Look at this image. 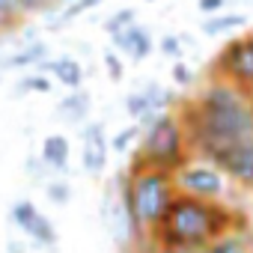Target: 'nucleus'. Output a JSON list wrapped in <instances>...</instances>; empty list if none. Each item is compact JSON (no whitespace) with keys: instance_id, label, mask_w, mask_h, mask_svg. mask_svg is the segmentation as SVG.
I'll list each match as a JSON object with an SVG mask.
<instances>
[{"instance_id":"1","label":"nucleus","mask_w":253,"mask_h":253,"mask_svg":"<svg viewBox=\"0 0 253 253\" xmlns=\"http://www.w3.org/2000/svg\"><path fill=\"white\" fill-rule=\"evenodd\" d=\"M176 113L188 131L191 155L200 158H211L223 146L253 137V95L217 75L185 98Z\"/></svg>"},{"instance_id":"2","label":"nucleus","mask_w":253,"mask_h":253,"mask_svg":"<svg viewBox=\"0 0 253 253\" xmlns=\"http://www.w3.org/2000/svg\"><path fill=\"white\" fill-rule=\"evenodd\" d=\"M238 223H244V214L235 211L226 200H197L176 194L167 214L149 235V241L158 247L200 253L206 244H211L217 235H223Z\"/></svg>"},{"instance_id":"3","label":"nucleus","mask_w":253,"mask_h":253,"mask_svg":"<svg viewBox=\"0 0 253 253\" xmlns=\"http://www.w3.org/2000/svg\"><path fill=\"white\" fill-rule=\"evenodd\" d=\"M116 185H119V200L125 206V214H128V223L134 229L137 244L149 241V235L155 232V226L167 214L173 197L179 194L173 173L158 170V167L128 164V170L116 176Z\"/></svg>"},{"instance_id":"4","label":"nucleus","mask_w":253,"mask_h":253,"mask_svg":"<svg viewBox=\"0 0 253 253\" xmlns=\"http://www.w3.org/2000/svg\"><path fill=\"white\" fill-rule=\"evenodd\" d=\"M191 158L188 131L176 110H161L152 122L143 125L140 140L131 152L134 167H158V170H176L182 161Z\"/></svg>"},{"instance_id":"5","label":"nucleus","mask_w":253,"mask_h":253,"mask_svg":"<svg viewBox=\"0 0 253 253\" xmlns=\"http://www.w3.org/2000/svg\"><path fill=\"white\" fill-rule=\"evenodd\" d=\"M173 182H176L179 194L197 197V200H226V194H229L226 173L200 155H191L188 161H182L173 170Z\"/></svg>"},{"instance_id":"6","label":"nucleus","mask_w":253,"mask_h":253,"mask_svg":"<svg viewBox=\"0 0 253 253\" xmlns=\"http://www.w3.org/2000/svg\"><path fill=\"white\" fill-rule=\"evenodd\" d=\"M211 75L235 84L247 95H253V33L232 36L217 57L211 60Z\"/></svg>"},{"instance_id":"7","label":"nucleus","mask_w":253,"mask_h":253,"mask_svg":"<svg viewBox=\"0 0 253 253\" xmlns=\"http://www.w3.org/2000/svg\"><path fill=\"white\" fill-rule=\"evenodd\" d=\"M107 155H110V137L101 119H86L81 125V167L86 176L98 179L107 170Z\"/></svg>"},{"instance_id":"8","label":"nucleus","mask_w":253,"mask_h":253,"mask_svg":"<svg viewBox=\"0 0 253 253\" xmlns=\"http://www.w3.org/2000/svg\"><path fill=\"white\" fill-rule=\"evenodd\" d=\"M211 164H217L229 182L241 185V188H253V137H244L232 146H223L220 152H214L209 158Z\"/></svg>"},{"instance_id":"9","label":"nucleus","mask_w":253,"mask_h":253,"mask_svg":"<svg viewBox=\"0 0 253 253\" xmlns=\"http://www.w3.org/2000/svg\"><path fill=\"white\" fill-rule=\"evenodd\" d=\"M113 45H116V51L122 54V60H128V63H134V66L143 63V60H149L152 51H155V39H152L149 27L140 24V21L128 24L125 30H119V33L113 36Z\"/></svg>"},{"instance_id":"10","label":"nucleus","mask_w":253,"mask_h":253,"mask_svg":"<svg viewBox=\"0 0 253 253\" xmlns=\"http://www.w3.org/2000/svg\"><path fill=\"white\" fill-rule=\"evenodd\" d=\"M36 72L48 75L54 84H60V86H66V89H78V86H84V81H86V69H84V63L75 60V57H69V54L42 60V63L36 66Z\"/></svg>"},{"instance_id":"11","label":"nucleus","mask_w":253,"mask_h":253,"mask_svg":"<svg viewBox=\"0 0 253 253\" xmlns=\"http://www.w3.org/2000/svg\"><path fill=\"white\" fill-rule=\"evenodd\" d=\"M200 253H253V229H250V223L244 220V223L226 229L211 244H206Z\"/></svg>"},{"instance_id":"12","label":"nucleus","mask_w":253,"mask_h":253,"mask_svg":"<svg viewBox=\"0 0 253 253\" xmlns=\"http://www.w3.org/2000/svg\"><path fill=\"white\" fill-rule=\"evenodd\" d=\"M104 0H63V3L57 6V9H51L48 15H45V24H48V30H63V27H69L72 21H78L81 15H86V12H92L95 6H101Z\"/></svg>"},{"instance_id":"13","label":"nucleus","mask_w":253,"mask_h":253,"mask_svg":"<svg viewBox=\"0 0 253 253\" xmlns=\"http://www.w3.org/2000/svg\"><path fill=\"white\" fill-rule=\"evenodd\" d=\"M42 161L48 170L54 173H66L69 170V158H72V146H69V137L66 134H48L42 140V149H39Z\"/></svg>"},{"instance_id":"14","label":"nucleus","mask_w":253,"mask_h":253,"mask_svg":"<svg viewBox=\"0 0 253 253\" xmlns=\"http://www.w3.org/2000/svg\"><path fill=\"white\" fill-rule=\"evenodd\" d=\"M89 110H92V95L86 89H72L69 95H63V101L57 104V113L63 119H69L72 125H84L89 119Z\"/></svg>"},{"instance_id":"15","label":"nucleus","mask_w":253,"mask_h":253,"mask_svg":"<svg viewBox=\"0 0 253 253\" xmlns=\"http://www.w3.org/2000/svg\"><path fill=\"white\" fill-rule=\"evenodd\" d=\"M21 232H24L36 247H42V250H48V253L57 250V241H60V238H57V226H54L51 217L42 214V211H36V214L30 217V223H27Z\"/></svg>"},{"instance_id":"16","label":"nucleus","mask_w":253,"mask_h":253,"mask_svg":"<svg viewBox=\"0 0 253 253\" xmlns=\"http://www.w3.org/2000/svg\"><path fill=\"white\" fill-rule=\"evenodd\" d=\"M51 54H48V45L42 42V39H33V42H27L24 48H18L15 54H9L6 60H3V69H36L42 60H48Z\"/></svg>"},{"instance_id":"17","label":"nucleus","mask_w":253,"mask_h":253,"mask_svg":"<svg viewBox=\"0 0 253 253\" xmlns=\"http://www.w3.org/2000/svg\"><path fill=\"white\" fill-rule=\"evenodd\" d=\"M244 24H247V15H244V12H217V15H206L200 33L209 36V39H214V36L232 33V30H238V27H244Z\"/></svg>"},{"instance_id":"18","label":"nucleus","mask_w":253,"mask_h":253,"mask_svg":"<svg viewBox=\"0 0 253 253\" xmlns=\"http://www.w3.org/2000/svg\"><path fill=\"white\" fill-rule=\"evenodd\" d=\"M140 125L137 122H131V125H125V128H119L113 137H110V149L113 152H119V155H125V152H131L134 146H137V140H140Z\"/></svg>"},{"instance_id":"19","label":"nucleus","mask_w":253,"mask_h":253,"mask_svg":"<svg viewBox=\"0 0 253 253\" xmlns=\"http://www.w3.org/2000/svg\"><path fill=\"white\" fill-rule=\"evenodd\" d=\"M24 21L21 0H0V33H9Z\"/></svg>"},{"instance_id":"20","label":"nucleus","mask_w":253,"mask_h":253,"mask_svg":"<svg viewBox=\"0 0 253 253\" xmlns=\"http://www.w3.org/2000/svg\"><path fill=\"white\" fill-rule=\"evenodd\" d=\"M137 21V9L134 6H122V9H116V12H110V18L104 21V33L113 39L119 30H125L128 24H134Z\"/></svg>"},{"instance_id":"21","label":"nucleus","mask_w":253,"mask_h":253,"mask_svg":"<svg viewBox=\"0 0 253 253\" xmlns=\"http://www.w3.org/2000/svg\"><path fill=\"white\" fill-rule=\"evenodd\" d=\"M51 86H54V81L48 75L36 72V69H33V75H21V81H18V92L21 95L24 92H51Z\"/></svg>"},{"instance_id":"22","label":"nucleus","mask_w":253,"mask_h":253,"mask_svg":"<svg viewBox=\"0 0 253 253\" xmlns=\"http://www.w3.org/2000/svg\"><path fill=\"white\" fill-rule=\"evenodd\" d=\"M45 197L54 206H69L72 203V185L66 179H51V182H45Z\"/></svg>"},{"instance_id":"23","label":"nucleus","mask_w":253,"mask_h":253,"mask_svg":"<svg viewBox=\"0 0 253 253\" xmlns=\"http://www.w3.org/2000/svg\"><path fill=\"white\" fill-rule=\"evenodd\" d=\"M158 51H161L164 57H170L173 63H176V60H182V57H185V42H182V33H164V36L158 39Z\"/></svg>"},{"instance_id":"24","label":"nucleus","mask_w":253,"mask_h":253,"mask_svg":"<svg viewBox=\"0 0 253 253\" xmlns=\"http://www.w3.org/2000/svg\"><path fill=\"white\" fill-rule=\"evenodd\" d=\"M101 63H104V72H107V78L113 81V84H119L122 78H125V60H122V54L119 51H104L101 54Z\"/></svg>"},{"instance_id":"25","label":"nucleus","mask_w":253,"mask_h":253,"mask_svg":"<svg viewBox=\"0 0 253 253\" xmlns=\"http://www.w3.org/2000/svg\"><path fill=\"white\" fill-rule=\"evenodd\" d=\"M36 211H39V209H36L30 200H18V203H12V209H9V220H12L18 229H24Z\"/></svg>"},{"instance_id":"26","label":"nucleus","mask_w":253,"mask_h":253,"mask_svg":"<svg viewBox=\"0 0 253 253\" xmlns=\"http://www.w3.org/2000/svg\"><path fill=\"white\" fill-rule=\"evenodd\" d=\"M57 6H60V0H21V15L24 18H30V15H48Z\"/></svg>"},{"instance_id":"27","label":"nucleus","mask_w":253,"mask_h":253,"mask_svg":"<svg viewBox=\"0 0 253 253\" xmlns=\"http://www.w3.org/2000/svg\"><path fill=\"white\" fill-rule=\"evenodd\" d=\"M170 75H173V84H176V86H191V84H194V69H191L185 60H176Z\"/></svg>"},{"instance_id":"28","label":"nucleus","mask_w":253,"mask_h":253,"mask_svg":"<svg viewBox=\"0 0 253 253\" xmlns=\"http://www.w3.org/2000/svg\"><path fill=\"white\" fill-rule=\"evenodd\" d=\"M226 3L229 0H197V9L200 15H217V12H226Z\"/></svg>"},{"instance_id":"29","label":"nucleus","mask_w":253,"mask_h":253,"mask_svg":"<svg viewBox=\"0 0 253 253\" xmlns=\"http://www.w3.org/2000/svg\"><path fill=\"white\" fill-rule=\"evenodd\" d=\"M24 167H27V176H30L33 182H45V173H48V170H45V161H36V155H30Z\"/></svg>"},{"instance_id":"30","label":"nucleus","mask_w":253,"mask_h":253,"mask_svg":"<svg viewBox=\"0 0 253 253\" xmlns=\"http://www.w3.org/2000/svg\"><path fill=\"white\" fill-rule=\"evenodd\" d=\"M6 250H9V253H27L21 241H9V247H6Z\"/></svg>"},{"instance_id":"31","label":"nucleus","mask_w":253,"mask_h":253,"mask_svg":"<svg viewBox=\"0 0 253 253\" xmlns=\"http://www.w3.org/2000/svg\"><path fill=\"white\" fill-rule=\"evenodd\" d=\"M143 3H155V0H143Z\"/></svg>"},{"instance_id":"32","label":"nucleus","mask_w":253,"mask_h":253,"mask_svg":"<svg viewBox=\"0 0 253 253\" xmlns=\"http://www.w3.org/2000/svg\"><path fill=\"white\" fill-rule=\"evenodd\" d=\"M250 191H253V188H250Z\"/></svg>"}]
</instances>
